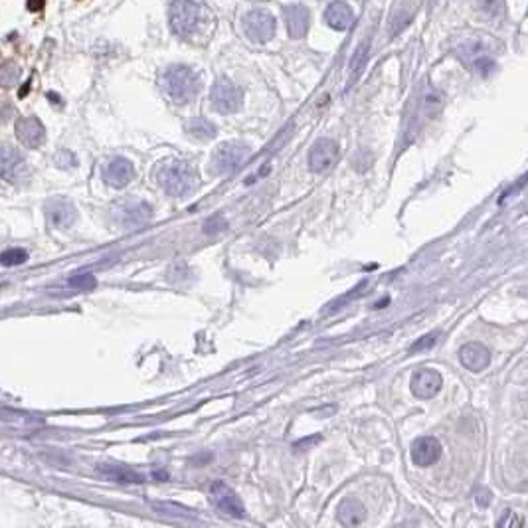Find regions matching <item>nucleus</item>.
<instances>
[{"instance_id":"obj_1","label":"nucleus","mask_w":528,"mask_h":528,"mask_svg":"<svg viewBox=\"0 0 528 528\" xmlns=\"http://www.w3.org/2000/svg\"><path fill=\"white\" fill-rule=\"evenodd\" d=\"M160 90L169 95L170 101L184 105L196 97L200 90V78L196 71L190 70L188 66H169L164 71H160L159 76Z\"/></svg>"},{"instance_id":"obj_2","label":"nucleus","mask_w":528,"mask_h":528,"mask_svg":"<svg viewBox=\"0 0 528 528\" xmlns=\"http://www.w3.org/2000/svg\"><path fill=\"white\" fill-rule=\"evenodd\" d=\"M160 188L174 198L188 196L198 186V172L192 164L184 160H167L159 167L157 172Z\"/></svg>"},{"instance_id":"obj_3","label":"nucleus","mask_w":528,"mask_h":528,"mask_svg":"<svg viewBox=\"0 0 528 528\" xmlns=\"http://www.w3.org/2000/svg\"><path fill=\"white\" fill-rule=\"evenodd\" d=\"M251 150L241 143H224L214 150L210 159V170L214 174H232L249 159Z\"/></svg>"},{"instance_id":"obj_4","label":"nucleus","mask_w":528,"mask_h":528,"mask_svg":"<svg viewBox=\"0 0 528 528\" xmlns=\"http://www.w3.org/2000/svg\"><path fill=\"white\" fill-rule=\"evenodd\" d=\"M210 103H212V107L218 111V113H222V115L236 113V111L241 109V105H244V93H241V90H239L234 81L226 80V78H220V80L212 85V91H210Z\"/></svg>"},{"instance_id":"obj_5","label":"nucleus","mask_w":528,"mask_h":528,"mask_svg":"<svg viewBox=\"0 0 528 528\" xmlns=\"http://www.w3.org/2000/svg\"><path fill=\"white\" fill-rule=\"evenodd\" d=\"M28 176H30V170H28L26 157L12 145H6V143L0 145V179L11 184H18Z\"/></svg>"},{"instance_id":"obj_6","label":"nucleus","mask_w":528,"mask_h":528,"mask_svg":"<svg viewBox=\"0 0 528 528\" xmlns=\"http://www.w3.org/2000/svg\"><path fill=\"white\" fill-rule=\"evenodd\" d=\"M200 20V8L192 0H172L170 4V26L174 34L188 36L196 30Z\"/></svg>"},{"instance_id":"obj_7","label":"nucleus","mask_w":528,"mask_h":528,"mask_svg":"<svg viewBox=\"0 0 528 528\" xmlns=\"http://www.w3.org/2000/svg\"><path fill=\"white\" fill-rule=\"evenodd\" d=\"M241 28L249 40L256 44H265L275 34V18L265 11H251L244 16Z\"/></svg>"},{"instance_id":"obj_8","label":"nucleus","mask_w":528,"mask_h":528,"mask_svg":"<svg viewBox=\"0 0 528 528\" xmlns=\"http://www.w3.org/2000/svg\"><path fill=\"white\" fill-rule=\"evenodd\" d=\"M210 500L216 505V508H218L220 512H224V515H228V517H246V507H244V503H241L238 495L234 493V488L228 487V485L222 483V481H216V483L210 487Z\"/></svg>"},{"instance_id":"obj_9","label":"nucleus","mask_w":528,"mask_h":528,"mask_svg":"<svg viewBox=\"0 0 528 528\" xmlns=\"http://www.w3.org/2000/svg\"><path fill=\"white\" fill-rule=\"evenodd\" d=\"M340 157V149L339 145L332 139H320L317 140L313 147H311L309 152V169L315 172V174H323L330 170L337 160Z\"/></svg>"},{"instance_id":"obj_10","label":"nucleus","mask_w":528,"mask_h":528,"mask_svg":"<svg viewBox=\"0 0 528 528\" xmlns=\"http://www.w3.org/2000/svg\"><path fill=\"white\" fill-rule=\"evenodd\" d=\"M152 218V208L143 200H135V202H127L119 208L117 220L123 228L135 229L145 226L149 220Z\"/></svg>"},{"instance_id":"obj_11","label":"nucleus","mask_w":528,"mask_h":528,"mask_svg":"<svg viewBox=\"0 0 528 528\" xmlns=\"http://www.w3.org/2000/svg\"><path fill=\"white\" fill-rule=\"evenodd\" d=\"M441 384H443V378H441V374H439L438 370L421 368L412 378V392L418 398L429 400L433 398L439 390H441Z\"/></svg>"},{"instance_id":"obj_12","label":"nucleus","mask_w":528,"mask_h":528,"mask_svg":"<svg viewBox=\"0 0 528 528\" xmlns=\"http://www.w3.org/2000/svg\"><path fill=\"white\" fill-rule=\"evenodd\" d=\"M16 137L24 147L38 149L46 140V129H44L40 119H36V117H20L16 121Z\"/></svg>"},{"instance_id":"obj_13","label":"nucleus","mask_w":528,"mask_h":528,"mask_svg":"<svg viewBox=\"0 0 528 528\" xmlns=\"http://www.w3.org/2000/svg\"><path fill=\"white\" fill-rule=\"evenodd\" d=\"M46 214H48V220L54 228L58 229H66L70 228L71 224L78 220V210L71 204L70 200L66 198H54L48 202L46 206Z\"/></svg>"},{"instance_id":"obj_14","label":"nucleus","mask_w":528,"mask_h":528,"mask_svg":"<svg viewBox=\"0 0 528 528\" xmlns=\"http://www.w3.org/2000/svg\"><path fill=\"white\" fill-rule=\"evenodd\" d=\"M135 176V169H133V162L123 157H115L111 159L107 164H105V170H103V179L107 184L115 186V188H123L127 186L131 180Z\"/></svg>"},{"instance_id":"obj_15","label":"nucleus","mask_w":528,"mask_h":528,"mask_svg":"<svg viewBox=\"0 0 528 528\" xmlns=\"http://www.w3.org/2000/svg\"><path fill=\"white\" fill-rule=\"evenodd\" d=\"M441 457V443L436 438H419L412 445V461L418 467H429Z\"/></svg>"},{"instance_id":"obj_16","label":"nucleus","mask_w":528,"mask_h":528,"mask_svg":"<svg viewBox=\"0 0 528 528\" xmlns=\"http://www.w3.org/2000/svg\"><path fill=\"white\" fill-rule=\"evenodd\" d=\"M285 24H287V34L293 40L303 38L309 30V11L303 4H291L283 8Z\"/></svg>"},{"instance_id":"obj_17","label":"nucleus","mask_w":528,"mask_h":528,"mask_svg":"<svg viewBox=\"0 0 528 528\" xmlns=\"http://www.w3.org/2000/svg\"><path fill=\"white\" fill-rule=\"evenodd\" d=\"M459 359L461 364L471 372H481L488 366L491 362V354H488L487 347L479 344V342H469L463 349L459 350Z\"/></svg>"},{"instance_id":"obj_18","label":"nucleus","mask_w":528,"mask_h":528,"mask_svg":"<svg viewBox=\"0 0 528 528\" xmlns=\"http://www.w3.org/2000/svg\"><path fill=\"white\" fill-rule=\"evenodd\" d=\"M325 22L329 24L332 30H349L354 22V14H352V8H350L347 2H332L329 4V8L325 12Z\"/></svg>"},{"instance_id":"obj_19","label":"nucleus","mask_w":528,"mask_h":528,"mask_svg":"<svg viewBox=\"0 0 528 528\" xmlns=\"http://www.w3.org/2000/svg\"><path fill=\"white\" fill-rule=\"evenodd\" d=\"M101 475L109 481H115V483H123V485H129V483H143L145 477L137 473L135 469L127 467V465H119V463H103L100 465Z\"/></svg>"},{"instance_id":"obj_20","label":"nucleus","mask_w":528,"mask_h":528,"mask_svg":"<svg viewBox=\"0 0 528 528\" xmlns=\"http://www.w3.org/2000/svg\"><path fill=\"white\" fill-rule=\"evenodd\" d=\"M339 518L344 527H356L366 518V508L356 498H344L339 507Z\"/></svg>"},{"instance_id":"obj_21","label":"nucleus","mask_w":528,"mask_h":528,"mask_svg":"<svg viewBox=\"0 0 528 528\" xmlns=\"http://www.w3.org/2000/svg\"><path fill=\"white\" fill-rule=\"evenodd\" d=\"M186 129H188V133L194 139L198 140H210L216 137V127L208 119H204V117H196V119L190 121Z\"/></svg>"},{"instance_id":"obj_22","label":"nucleus","mask_w":528,"mask_h":528,"mask_svg":"<svg viewBox=\"0 0 528 528\" xmlns=\"http://www.w3.org/2000/svg\"><path fill=\"white\" fill-rule=\"evenodd\" d=\"M368 46H370V38L362 42L359 46V50L354 54V58H352V64H350V81H356L359 78V73L364 68V61H366V54H368Z\"/></svg>"},{"instance_id":"obj_23","label":"nucleus","mask_w":528,"mask_h":528,"mask_svg":"<svg viewBox=\"0 0 528 528\" xmlns=\"http://www.w3.org/2000/svg\"><path fill=\"white\" fill-rule=\"evenodd\" d=\"M20 78V68L12 61H6L0 66V85L2 88H12Z\"/></svg>"},{"instance_id":"obj_24","label":"nucleus","mask_w":528,"mask_h":528,"mask_svg":"<svg viewBox=\"0 0 528 528\" xmlns=\"http://www.w3.org/2000/svg\"><path fill=\"white\" fill-rule=\"evenodd\" d=\"M28 259V253L24 249H6L4 253H0V263L6 268H14V265H22Z\"/></svg>"},{"instance_id":"obj_25","label":"nucleus","mask_w":528,"mask_h":528,"mask_svg":"<svg viewBox=\"0 0 528 528\" xmlns=\"http://www.w3.org/2000/svg\"><path fill=\"white\" fill-rule=\"evenodd\" d=\"M477 6L485 16L495 18V16H500L505 11V0H477Z\"/></svg>"},{"instance_id":"obj_26","label":"nucleus","mask_w":528,"mask_h":528,"mask_svg":"<svg viewBox=\"0 0 528 528\" xmlns=\"http://www.w3.org/2000/svg\"><path fill=\"white\" fill-rule=\"evenodd\" d=\"M70 285L71 287H76V289L90 291L97 285V281H95V277H93L91 273H80V275H73V277H71Z\"/></svg>"},{"instance_id":"obj_27","label":"nucleus","mask_w":528,"mask_h":528,"mask_svg":"<svg viewBox=\"0 0 528 528\" xmlns=\"http://www.w3.org/2000/svg\"><path fill=\"white\" fill-rule=\"evenodd\" d=\"M438 342V335L436 332H431V335H426L424 339H419L418 342H414L412 347H409V352L414 354V352H421V350L429 349V347H433Z\"/></svg>"},{"instance_id":"obj_28","label":"nucleus","mask_w":528,"mask_h":528,"mask_svg":"<svg viewBox=\"0 0 528 528\" xmlns=\"http://www.w3.org/2000/svg\"><path fill=\"white\" fill-rule=\"evenodd\" d=\"M224 228H228V224L224 222L222 216H216V218L208 220V222L204 224V232H206V234H216V232H222Z\"/></svg>"},{"instance_id":"obj_29","label":"nucleus","mask_w":528,"mask_h":528,"mask_svg":"<svg viewBox=\"0 0 528 528\" xmlns=\"http://www.w3.org/2000/svg\"><path fill=\"white\" fill-rule=\"evenodd\" d=\"M498 524H500V527H515V524H517L518 527V524H520V520L515 517V512H512V510H505V517L498 520Z\"/></svg>"},{"instance_id":"obj_30","label":"nucleus","mask_w":528,"mask_h":528,"mask_svg":"<svg viewBox=\"0 0 528 528\" xmlns=\"http://www.w3.org/2000/svg\"><path fill=\"white\" fill-rule=\"evenodd\" d=\"M477 503L481 507H487L488 503H491V493H488L487 488H481L477 491Z\"/></svg>"},{"instance_id":"obj_31","label":"nucleus","mask_w":528,"mask_h":528,"mask_svg":"<svg viewBox=\"0 0 528 528\" xmlns=\"http://www.w3.org/2000/svg\"><path fill=\"white\" fill-rule=\"evenodd\" d=\"M28 8L32 12H38L44 8V0H28Z\"/></svg>"}]
</instances>
